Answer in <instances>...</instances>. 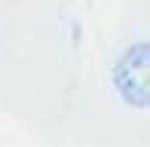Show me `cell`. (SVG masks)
<instances>
[{"label": "cell", "mask_w": 150, "mask_h": 147, "mask_svg": "<svg viewBox=\"0 0 150 147\" xmlns=\"http://www.w3.org/2000/svg\"><path fill=\"white\" fill-rule=\"evenodd\" d=\"M110 86L126 107L150 110V40L132 43L120 52L110 71Z\"/></svg>", "instance_id": "1"}]
</instances>
